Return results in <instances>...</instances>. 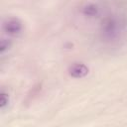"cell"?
Listing matches in <instances>:
<instances>
[{"label": "cell", "mask_w": 127, "mask_h": 127, "mask_svg": "<svg viewBox=\"0 0 127 127\" xmlns=\"http://www.w3.org/2000/svg\"><path fill=\"white\" fill-rule=\"evenodd\" d=\"M9 103V95L4 90L1 91V97H0V108L4 109Z\"/></svg>", "instance_id": "277c9868"}, {"label": "cell", "mask_w": 127, "mask_h": 127, "mask_svg": "<svg viewBox=\"0 0 127 127\" xmlns=\"http://www.w3.org/2000/svg\"><path fill=\"white\" fill-rule=\"evenodd\" d=\"M22 30L23 24L18 18L10 17L3 22V31L9 36H18L19 34H21Z\"/></svg>", "instance_id": "7a4b0ae2"}, {"label": "cell", "mask_w": 127, "mask_h": 127, "mask_svg": "<svg viewBox=\"0 0 127 127\" xmlns=\"http://www.w3.org/2000/svg\"><path fill=\"white\" fill-rule=\"evenodd\" d=\"M9 46H10V43H8V41H5L4 39L1 41V45H0V52H1V54L3 55L4 54V52L9 48Z\"/></svg>", "instance_id": "5b68a950"}, {"label": "cell", "mask_w": 127, "mask_h": 127, "mask_svg": "<svg viewBox=\"0 0 127 127\" xmlns=\"http://www.w3.org/2000/svg\"><path fill=\"white\" fill-rule=\"evenodd\" d=\"M127 32V23L117 16H107L100 26V36L106 43H119L124 39Z\"/></svg>", "instance_id": "6da1fadb"}, {"label": "cell", "mask_w": 127, "mask_h": 127, "mask_svg": "<svg viewBox=\"0 0 127 127\" xmlns=\"http://www.w3.org/2000/svg\"><path fill=\"white\" fill-rule=\"evenodd\" d=\"M89 72V68L82 63H73L68 67V74L73 78H82Z\"/></svg>", "instance_id": "3957f363"}]
</instances>
